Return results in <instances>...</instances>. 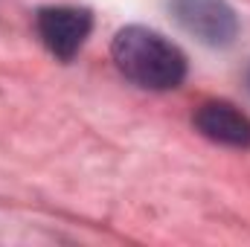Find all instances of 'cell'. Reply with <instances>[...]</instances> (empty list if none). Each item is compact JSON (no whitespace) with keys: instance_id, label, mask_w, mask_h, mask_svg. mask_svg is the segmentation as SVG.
Segmentation results:
<instances>
[{"instance_id":"obj_4","label":"cell","mask_w":250,"mask_h":247,"mask_svg":"<svg viewBox=\"0 0 250 247\" xmlns=\"http://www.w3.org/2000/svg\"><path fill=\"white\" fill-rule=\"evenodd\" d=\"M192 125L198 128L201 137L218 145L250 148V120L230 102H204L195 111Z\"/></svg>"},{"instance_id":"obj_3","label":"cell","mask_w":250,"mask_h":247,"mask_svg":"<svg viewBox=\"0 0 250 247\" xmlns=\"http://www.w3.org/2000/svg\"><path fill=\"white\" fill-rule=\"evenodd\" d=\"M93 29V15L84 6H44L35 12V32L41 44L59 59L73 62Z\"/></svg>"},{"instance_id":"obj_5","label":"cell","mask_w":250,"mask_h":247,"mask_svg":"<svg viewBox=\"0 0 250 247\" xmlns=\"http://www.w3.org/2000/svg\"><path fill=\"white\" fill-rule=\"evenodd\" d=\"M245 82H248V93H250V67H248V76H245Z\"/></svg>"},{"instance_id":"obj_1","label":"cell","mask_w":250,"mask_h":247,"mask_svg":"<svg viewBox=\"0 0 250 247\" xmlns=\"http://www.w3.org/2000/svg\"><path fill=\"white\" fill-rule=\"evenodd\" d=\"M111 59L125 79L143 90H175L189 73L187 56L157 29L131 23L111 41Z\"/></svg>"},{"instance_id":"obj_2","label":"cell","mask_w":250,"mask_h":247,"mask_svg":"<svg viewBox=\"0 0 250 247\" xmlns=\"http://www.w3.org/2000/svg\"><path fill=\"white\" fill-rule=\"evenodd\" d=\"M169 9L178 26L207 47H230L239 35V15L227 0H172Z\"/></svg>"}]
</instances>
